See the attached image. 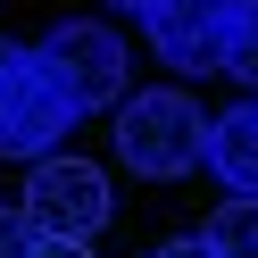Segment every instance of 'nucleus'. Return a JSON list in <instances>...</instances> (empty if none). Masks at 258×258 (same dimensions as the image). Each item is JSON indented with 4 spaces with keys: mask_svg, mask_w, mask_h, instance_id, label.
Listing matches in <instances>:
<instances>
[{
    "mask_svg": "<svg viewBox=\"0 0 258 258\" xmlns=\"http://www.w3.org/2000/svg\"><path fill=\"white\" fill-rule=\"evenodd\" d=\"M75 108L58 100V84L42 75L34 50L0 42V158H58Z\"/></svg>",
    "mask_w": 258,
    "mask_h": 258,
    "instance_id": "obj_4",
    "label": "nucleus"
},
{
    "mask_svg": "<svg viewBox=\"0 0 258 258\" xmlns=\"http://www.w3.org/2000/svg\"><path fill=\"white\" fill-rule=\"evenodd\" d=\"M142 34L175 75H208L225 67V34H233V0H150Z\"/></svg>",
    "mask_w": 258,
    "mask_h": 258,
    "instance_id": "obj_5",
    "label": "nucleus"
},
{
    "mask_svg": "<svg viewBox=\"0 0 258 258\" xmlns=\"http://www.w3.org/2000/svg\"><path fill=\"white\" fill-rule=\"evenodd\" d=\"M25 241H34V233H25V217L0 200V258H25Z\"/></svg>",
    "mask_w": 258,
    "mask_h": 258,
    "instance_id": "obj_9",
    "label": "nucleus"
},
{
    "mask_svg": "<svg viewBox=\"0 0 258 258\" xmlns=\"http://www.w3.org/2000/svg\"><path fill=\"white\" fill-rule=\"evenodd\" d=\"M117 9H134V17H142V9H150V0H117Z\"/></svg>",
    "mask_w": 258,
    "mask_h": 258,
    "instance_id": "obj_12",
    "label": "nucleus"
},
{
    "mask_svg": "<svg viewBox=\"0 0 258 258\" xmlns=\"http://www.w3.org/2000/svg\"><path fill=\"white\" fill-rule=\"evenodd\" d=\"M108 175L92 158H34V183L17 191V217L34 241H92L108 225Z\"/></svg>",
    "mask_w": 258,
    "mask_h": 258,
    "instance_id": "obj_3",
    "label": "nucleus"
},
{
    "mask_svg": "<svg viewBox=\"0 0 258 258\" xmlns=\"http://www.w3.org/2000/svg\"><path fill=\"white\" fill-rule=\"evenodd\" d=\"M25 258H92V241H25Z\"/></svg>",
    "mask_w": 258,
    "mask_h": 258,
    "instance_id": "obj_10",
    "label": "nucleus"
},
{
    "mask_svg": "<svg viewBox=\"0 0 258 258\" xmlns=\"http://www.w3.org/2000/svg\"><path fill=\"white\" fill-rule=\"evenodd\" d=\"M200 241L217 258H258V200H217V217L200 225Z\"/></svg>",
    "mask_w": 258,
    "mask_h": 258,
    "instance_id": "obj_7",
    "label": "nucleus"
},
{
    "mask_svg": "<svg viewBox=\"0 0 258 258\" xmlns=\"http://www.w3.org/2000/svg\"><path fill=\"white\" fill-rule=\"evenodd\" d=\"M233 9H250V17H258V0H233Z\"/></svg>",
    "mask_w": 258,
    "mask_h": 258,
    "instance_id": "obj_13",
    "label": "nucleus"
},
{
    "mask_svg": "<svg viewBox=\"0 0 258 258\" xmlns=\"http://www.w3.org/2000/svg\"><path fill=\"white\" fill-rule=\"evenodd\" d=\"M200 142H208V117L191 92L158 84V92H134V100H117V158L134 175H150V183H175V175L200 167Z\"/></svg>",
    "mask_w": 258,
    "mask_h": 258,
    "instance_id": "obj_1",
    "label": "nucleus"
},
{
    "mask_svg": "<svg viewBox=\"0 0 258 258\" xmlns=\"http://www.w3.org/2000/svg\"><path fill=\"white\" fill-rule=\"evenodd\" d=\"M34 58H42V75L58 84V100H67L75 117H92V108H117V100H125V42L108 34V25H92V17L50 25V34L34 42Z\"/></svg>",
    "mask_w": 258,
    "mask_h": 258,
    "instance_id": "obj_2",
    "label": "nucleus"
},
{
    "mask_svg": "<svg viewBox=\"0 0 258 258\" xmlns=\"http://www.w3.org/2000/svg\"><path fill=\"white\" fill-rule=\"evenodd\" d=\"M208 175L225 183V200H258V100L208 117V142H200Z\"/></svg>",
    "mask_w": 258,
    "mask_h": 258,
    "instance_id": "obj_6",
    "label": "nucleus"
},
{
    "mask_svg": "<svg viewBox=\"0 0 258 258\" xmlns=\"http://www.w3.org/2000/svg\"><path fill=\"white\" fill-rule=\"evenodd\" d=\"M158 258H217V250H208L200 233H175V241H167V250H158Z\"/></svg>",
    "mask_w": 258,
    "mask_h": 258,
    "instance_id": "obj_11",
    "label": "nucleus"
},
{
    "mask_svg": "<svg viewBox=\"0 0 258 258\" xmlns=\"http://www.w3.org/2000/svg\"><path fill=\"white\" fill-rule=\"evenodd\" d=\"M225 75H241V84L258 92V17H250V9H233V34H225Z\"/></svg>",
    "mask_w": 258,
    "mask_h": 258,
    "instance_id": "obj_8",
    "label": "nucleus"
}]
</instances>
